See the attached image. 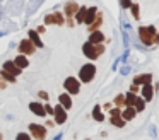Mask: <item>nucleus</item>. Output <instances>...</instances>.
Masks as SVG:
<instances>
[{
	"instance_id": "nucleus-25",
	"label": "nucleus",
	"mask_w": 159,
	"mask_h": 140,
	"mask_svg": "<svg viewBox=\"0 0 159 140\" xmlns=\"http://www.w3.org/2000/svg\"><path fill=\"white\" fill-rule=\"evenodd\" d=\"M101 22H103V19H101V14H98V17H94V20L89 24V33H91V31H94V29H99Z\"/></svg>"
},
{
	"instance_id": "nucleus-41",
	"label": "nucleus",
	"mask_w": 159,
	"mask_h": 140,
	"mask_svg": "<svg viewBox=\"0 0 159 140\" xmlns=\"http://www.w3.org/2000/svg\"><path fill=\"white\" fill-rule=\"evenodd\" d=\"M0 138H2V133H0Z\"/></svg>"
},
{
	"instance_id": "nucleus-20",
	"label": "nucleus",
	"mask_w": 159,
	"mask_h": 140,
	"mask_svg": "<svg viewBox=\"0 0 159 140\" xmlns=\"http://www.w3.org/2000/svg\"><path fill=\"white\" fill-rule=\"evenodd\" d=\"M86 10H87V7L86 5H82V7H79L77 9V12H75V24H82L84 22V17H86Z\"/></svg>"
},
{
	"instance_id": "nucleus-24",
	"label": "nucleus",
	"mask_w": 159,
	"mask_h": 140,
	"mask_svg": "<svg viewBox=\"0 0 159 140\" xmlns=\"http://www.w3.org/2000/svg\"><path fill=\"white\" fill-rule=\"evenodd\" d=\"M93 118L96 120V121H104V115L101 113V106H94V109H93Z\"/></svg>"
},
{
	"instance_id": "nucleus-3",
	"label": "nucleus",
	"mask_w": 159,
	"mask_h": 140,
	"mask_svg": "<svg viewBox=\"0 0 159 140\" xmlns=\"http://www.w3.org/2000/svg\"><path fill=\"white\" fill-rule=\"evenodd\" d=\"M96 72L98 70H96V65L94 63H84L79 70V80L82 82V84H89V82L94 80Z\"/></svg>"
},
{
	"instance_id": "nucleus-5",
	"label": "nucleus",
	"mask_w": 159,
	"mask_h": 140,
	"mask_svg": "<svg viewBox=\"0 0 159 140\" xmlns=\"http://www.w3.org/2000/svg\"><path fill=\"white\" fill-rule=\"evenodd\" d=\"M67 118H69V116H67V109L58 102V104L53 108V121H55L57 125H63V123L67 121Z\"/></svg>"
},
{
	"instance_id": "nucleus-18",
	"label": "nucleus",
	"mask_w": 159,
	"mask_h": 140,
	"mask_svg": "<svg viewBox=\"0 0 159 140\" xmlns=\"http://www.w3.org/2000/svg\"><path fill=\"white\" fill-rule=\"evenodd\" d=\"M135 115H137V111H135L134 106H125V109L121 111V116H123L125 121H130V120H134Z\"/></svg>"
},
{
	"instance_id": "nucleus-29",
	"label": "nucleus",
	"mask_w": 159,
	"mask_h": 140,
	"mask_svg": "<svg viewBox=\"0 0 159 140\" xmlns=\"http://www.w3.org/2000/svg\"><path fill=\"white\" fill-rule=\"evenodd\" d=\"M120 5H121V9H130L132 0H120Z\"/></svg>"
},
{
	"instance_id": "nucleus-9",
	"label": "nucleus",
	"mask_w": 159,
	"mask_h": 140,
	"mask_svg": "<svg viewBox=\"0 0 159 140\" xmlns=\"http://www.w3.org/2000/svg\"><path fill=\"white\" fill-rule=\"evenodd\" d=\"M29 132L34 138H45L46 137V126L43 125H38V123H31L29 125Z\"/></svg>"
},
{
	"instance_id": "nucleus-34",
	"label": "nucleus",
	"mask_w": 159,
	"mask_h": 140,
	"mask_svg": "<svg viewBox=\"0 0 159 140\" xmlns=\"http://www.w3.org/2000/svg\"><path fill=\"white\" fill-rule=\"evenodd\" d=\"M128 72H130V67H128V65H123V67L120 68V74H121V75H127Z\"/></svg>"
},
{
	"instance_id": "nucleus-40",
	"label": "nucleus",
	"mask_w": 159,
	"mask_h": 140,
	"mask_svg": "<svg viewBox=\"0 0 159 140\" xmlns=\"http://www.w3.org/2000/svg\"><path fill=\"white\" fill-rule=\"evenodd\" d=\"M0 89H5V82H2V80H0Z\"/></svg>"
},
{
	"instance_id": "nucleus-31",
	"label": "nucleus",
	"mask_w": 159,
	"mask_h": 140,
	"mask_svg": "<svg viewBox=\"0 0 159 140\" xmlns=\"http://www.w3.org/2000/svg\"><path fill=\"white\" fill-rule=\"evenodd\" d=\"M45 111H46V116H53V106L52 104H45Z\"/></svg>"
},
{
	"instance_id": "nucleus-16",
	"label": "nucleus",
	"mask_w": 159,
	"mask_h": 140,
	"mask_svg": "<svg viewBox=\"0 0 159 140\" xmlns=\"http://www.w3.org/2000/svg\"><path fill=\"white\" fill-rule=\"evenodd\" d=\"M147 82H152V74H140L134 77V84H137L139 87L142 84H147Z\"/></svg>"
},
{
	"instance_id": "nucleus-8",
	"label": "nucleus",
	"mask_w": 159,
	"mask_h": 140,
	"mask_svg": "<svg viewBox=\"0 0 159 140\" xmlns=\"http://www.w3.org/2000/svg\"><path fill=\"white\" fill-rule=\"evenodd\" d=\"M19 53H24V55H33L34 53V50H36V46H34V43H33L29 38H24V39L19 43Z\"/></svg>"
},
{
	"instance_id": "nucleus-32",
	"label": "nucleus",
	"mask_w": 159,
	"mask_h": 140,
	"mask_svg": "<svg viewBox=\"0 0 159 140\" xmlns=\"http://www.w3.org/2000/svg\"><path fill=\"white\" fill-rule=\"evenodd\" d=\"M17 138L19 140H29L31 135H29V133H17Z\"/></svg>"
},
{
	"instance_id": "nucleus-21",
	"label": "nucleus",
	"mask_w": 159,
	"mask_h": 140,
	"mask_svg": "<svg viewBox=\"0 0 159 140\" xmlns=\"http://www.w3.org/2000/svg\"><path fill=\"white\" fill-rule=\"evenodd\" d=\"M110 123H111L113 126H118V128H123V126H125V120H123V116H121V115L111 116V118H110Z\"/></svg>"
},
{
	"instance_id": "nucleus-33",
	"label": "nucleus",
	"mask_w": 159,
	"mask_h": 140,
	"mask_svg": "<svg viewBox=\"0 0 159 140\" xmlns=\"http://www.w3.org/2000/svg\"><path fill=\"white\" fill-rule=\"evenodd\" d=\"M38 96H39V99H43V101H48V92L39 91V92H38Z\"/></svg>"
},
{
	"instance_id": "nucleus-14",
	"label": "nucleus",
	"mask_w": 159,
	"mask_h": 140,
	"mask_svg": "<svg viewBox=\"0 0 159 140\" xmlns=\"http://www.w3.org/2000/svg\"><path fill=\"white\" fill-rule=\"evenodd\" d=\"M58 102L67 109V111H69V109L72 108V97H70L69 92H62V94L58 96Z\"/></svg>"
},
{
	"instance_id": "nucleus-36",
	"label": "nucleus",
	"mask_w": 159,
	"mask_h": 140,
	"mask_svg": "<svg viewBox=\"0 0 159 140\" xmlns=\"http://www.w3.org/2000/svg\"><path fill=\"white\" fill-rule=\"evenodd\" d=\"M130 91H132V92H137V91H139V85H137V84H132V85H130Z\"/></svg>"
},
{
	"instance_id": "nucleus-28",
	"label": "nucleus",
	"mask_w": 159,
	"mask_h": 140,
	"mask_svg": "<svg viewBox=\"0 0 159 140\" xmlns=\"http://www.w3.org/2000/svg\"><path fill=\"white\" fill-rule=\"evenodd\" d=\"M130 12H132V16H134V19H140V9H139V5L137 3H132L130 5Z\"/></svg>"
},
{
	"instance_id": "nucleus-11",
	"label": "nucleus",
	"mask_w": 159,
	"mask_h": 140,
	"mask_svg": "<svg viewBox=\"0 0 159 140\" xmlns=\"http://www.w3.org/2000/svg\"><path fill=\"white\" fill-rule=\"evenodd\" d=\"M142 97L145 99V102H151L154 97V87L151 85V82L147 84H142Z\"/></svg>"
},
{
	"instance_id": "nucleus-23",
	"label": "nucleus",
	"mask_w": 159,
	"mask_h": 140,
	"mask_svg": "<svg viewBox=\"0 0 159 140\" xmlns=\"http://www.w3.org/2000/svg\"><path fill=\"white\" fill-rule=\"evenodd\" d=\"M135 99H137V92H127L125 94V106H134Z\"/></svg>"
},
{
	"instance_id": "nucleus-1",
	"label": "nucleus",
	"mask_w": 159,
	"mask_h": 140,
	"mask_svg": "<svg viewBox=\"0 0 159 140\" xmlns=\"http://www.w3.org/2000/svg\"><path fill=\"white\" fill-rule=\"evenodd\" d=\"M104 51V46L103 43H91V41H86V43L82 44V53L86 55L89 60H98L99 58V55H103Z\"/></svg>"
},
{
	"instance_id": "nucleus-38",
	"label": "nucleus",
	"mask_w": 159,
	"mask_h": 140,
	"mask_svg": "<svg viewBox=\"0 0 159 140\" xmlns=\"http://www.w3.org/2000/svg\"><path fill=\"white\" fill-rule=\"evenodd\" d=\"M103 108H104V109H111V102H106V104H104Z\"/></svg>"
},
{
	"instance_id": "nucleus-35",
	"label": "nucleus",
	"mask_w": 159,
	"mask_h": 140,
	"mask_svg": "<svg viewBox=\"0 0 159 140\" xmlns=\"http://www.w3.org/2000/svg\"><path fill=\"white\" fill-rule=\"evenodd\" d=\"M36 31H38L39 34H43V33H46V29H45V26H38L36 27Z\"/></svg>"
},
{
	"instance_id": "nucleus-19",
	"label": "nucleus",
	"mask_w": 159,
	"mask_h": 140,
	"mask_svg": "<svg viewBox=\"0 0 159 140\" xmlns=\"http://www.w3.org/2000/svg\"><path fill=\"white\" fill-rule=\"evenodd\" d=\"M14 63L17 65L19 68H26L29 65V60H28V55H24V53H21V55H17V56L14 58Z\"/></svg>"
},
{
	"instance_id": "nucleus-15",
	"label": "nucleus",
	"mask_w": 159,
	"mask_h": 140,
	"mask_svg": "<svg viewBox=\"0 0 159 140\" xmlns=\"http://www.w3.org/2000/svg\"><path fill=\"white\" fill-rule=\"evenodd\" d=\"M96 16H98V7H96V5L89 7V9L86 10V17H84V24H87V26H89V24L94 20V17H96Z\"/></svg>"
},
{
	"instance_id": "nucleus-30",
	"label": "nucleus",
	"mask_w": 159,
	"mask_h": 140,
	"mask_svg": "<svg viewBox=\"0 0 159 140\" xmlns=\"http://www.w3.org/2000/svg\"><path fill=\"white\" fill-rule=\"evenodd\" d=\"M110 115H111V116L121 115V108H118V106H116V108H111V109H110Z\"/></svg>"
},
{
	"instance_id": "nucleus-27",
	"label": "nucleus",
	"mask_w": 159,
	"mask_h": 140,
	"mask_svg": "<svg viewBox=\"0 0 159 140\" xmlns=\"http://www.w3.org/2000/svg\"><path fill=\"white\" fill-rule=\"evenodd\" d=\"M0 75H2V77H4L5 80H9V82H16V79H17L14 74H11V72L4 70V68H2V72H0Z\"/></svg>"
},
{
	"instance_id": "nucleus-39",
	"label": "nucleus",
	"mask_w": 159,
	"mask_h": 140,
	"mask_svg": "<svg viewBox=\"0 0 159 140\" xmlns=\"http://www.w3.org/2000/svg\"><path fill=\"white\" fill-rule=\"evenodd\" d=\"M154 43H157V44H159V33L156 34V38H154Z\"/></svg>"
},
{
	"instance_id": "nucleus-37",
	"label": "nucleus",
	"mask_w": 159,
	"mask_h": 140,
	"mask_svg": "<svg viewBox=\"0 0 159 140\" xmlns=\"http://www.w3.org/2000/svg\"><path fill=\"white\" fill-rule=\"evenodd\" d=\"M127 58H128V51H125V53H123V56L120 58V61H123V63H125V61H127Z\"/></svg>"
},
{
	"instance_id": "nucleus-12",
	"label": "nucleus",
	"mask_w": 159,
	"mask_h": 140,
	"mask_svg": "<svg viewBox=\"0 0 159 140\" xmlns=\"http://www.w3.org/2000/svg\"><path fill=\"white\" fill-rule=\"evenodd\" d=\"M28 38L33 41V43H34L36 48H43V46H45V44H43V41H41V34H39L36 29L28 31Z\"/></svg>"
},
{
	"instance_id": "nucleus-22",
	"label": "nucleus",
	"mask_w": 159,
	"mask_h": 140,
	"mask_svg": "<svg viewBox=\"0 0 159 140\" xmlns=\"http://www.w3.org/2000/svg\"><path fill=\"white\" fill-rule=\"evenodd\" d=\"M134 108H135V111H137V113H142L145 109V99L137 96V99H135V102H134Z\"/></svg>"
},
{
	"instance_id": "nucleus-2",
	"label": "nucleus",
	"mask_w": 159,
	"mask_h": 140,
	"mask_svg": "<svg viewBox=\"0 0 159 140\" xmlns=\"http://www.w3.org/2000/svg\"><path fill=\"white\" fill-rule=\"evenodd\" d=\"M156 26H142L139 27V39L142 41V44H145V46H151L152 43H154V38H156Z\"/></svg>"
},
{
	"instance_id": "nucleus-7",
	"label": "nucleus",
	"mask_w": 159,
	"mask_h": 140,
	"mask_svg": "<svg viewBox=\"0 0 159 140\" xmlns=\"http://www.w3.org/2000/svg\"><path fill=\"white\" fill-rule=\"evenodd\" d=\"M65 22L63 19V14L62 12H52V14H46L45 16V24L50 26V24H57V26H62Z\"/></svg>"
},
{
	"instance_id": "nucleus-26",
	"label": "nucleus",
	"mask_w": 159,
	"mask_h": 140,
	"mask_svg": "<svg viewBox=\"0 0 159 140\" xmlns=\"http://www.w3.org/2000/svg\"><path fill=\"white\" fill-rule=\"evenodd\" d=\"M115 106H118V108H125V94H118L116 97L113 99Z\"/></svg>"
},
{
	"instance_id": "nucleus-17",
	"label": "nucleus",
	"mask_w": 159,
	"mask_h": 140,
	"mask_svg": "<svg viewBox=\"0 0 159 140\" xmlns=\"http://www.w3.org/2000/svg\"><path fill=\"white\" fill-rule=\"evenodd\" d=\"M89 41L91 43H104V34L101 33L99 29H94V31H91V34H89Z\"/></svg>"
},
{
	"instance_id": "nucleus-4",
	"label": "nucleus",
	"mask_w": 159,
	"mask_h": 140,
	"mask_svg": "<svg viewBox=\"0 0 159 140\" xmlns=\"http://www.w3.org/2000/svg\"><path fill=\"white\" fill-rule=\"evenodd\" d=\"M63 89H65V92H69L70 96L79 94L80 92V80L75 77H67L65 82H63Z\"/></svg>"
},
{
	"instance_id": "nucleus-13",
	"label": "nucleus",
	"mask_w": 159,
	"mask_h": 140,
	"mask_svg": "<svg viewBox=\"0 0 159 140\" xmlns=\"http://www.w3.org/2000/svg\"><path fill=\"white\" fill-rule=\"evenodd\" d=\"M4 70H7V72H11V74H14L16 77L17 75H21V72H22V68H19L17 65L14 63V60H7V61H4Z\"/></svg>"
},
{
	"instance_id": "nucleus-10",
	"label": "nucleus",
	"mask_w": 159,
	"mask_h": 140,
	"mask_svg": "<svg viewBox=\"0 0 159 140\" xmlns=\"http://www.w3.org/2000/svg\"><path fill=\"white\" fill-rule=\"evenodd\" d=\"M29 109H31V113L34 116H46V111H45V104H41V102H38V101H33V102H29Z\"/></svg>"
},
{
	"instance_id": "nucleus-6",
	"label": "nucleus",
	"mask_w": 159,
	"mask_h": 140,
	"mask_svg": "<svg viewBox=\"0 0 159 140\" xmlns=\"http://www.w3.org/2000/svg\"><path fill=\"white\" fill-rule=\"evenodd\" d=\"M77 9H79V5H77L75 2H67L65 3V7H63V14H65V17H67V22H69V26L72 27L74 24V16H75V12H77Z\"/></svg>"
}]
</instances>
